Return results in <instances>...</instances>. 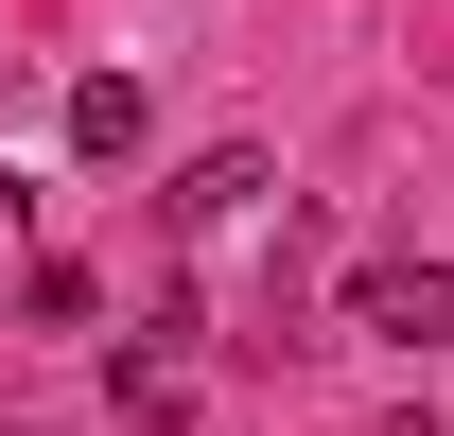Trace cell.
Returning <instances> with one entry per match:
<instances>
[{"instance_id":"cell-1","label":"cell","mask_w":454,"mask_h":436,"mask_svg":"<svg viewBox=\"0 0 454 436\" xmlns=\"http://www.w3.org/2000/svg\"><path fill=\"white\" fill-rule=\"evenodd\" d=\"M349 331L367 349H454V262H419V245L349 262Z\"/></svg>"},{"instance_id":"cell-2","label":"cell","mask_w":454,"mask_h":436,"mask_svg":"<svg viewBox=\"0 0 454 436\" xmlns=\"http://www.w3.org/2000/svg\"><path fill=\"white\" fill-rule=\"evenodd\" d=\"M158 210H175V227H245V210H262V158L227 140V158H192V175H175Z\"/></svg>"},{"instance_id":"cell-3","label":"cell","mask_w":454,"mask_h":436,"mask_svg":"<svg viewBox=\"0 0 454 436\" xmlns=\"http://www.w3.org/2000/svg\"><path fill=\"white\" fill-rule=\"evenodd\" d=\"M70 158H140V88H122V70L70 88Z\"/></svg>"}]
</instances>
